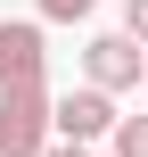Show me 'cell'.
Here are the masks:
<instances>
[{"mask_svg":"<svg viewBox=\"0 0 148 157\" xmlns=\"http://www.w3.org/2000/svg\"><path fill=\"white\" fill-rule=\"evenodd\" d=\"M49 141H58L49 83H0V157H41Z\"/></svg>","mask_w":148,"mask_h":157,"instance_id":"obj_1","label":"cell"},{"mask_svg":"<svg viewBox=\"0 0 148 157\" xmlns=\"http://www.w3.org/2000/svg\"><path fill=\"white\" fill-rule=\"evenodd\" d=\"M82 75H91L99 91H132V83H148V50L132 33H99V41L82 50Z\"/></svg>","mask_w":148,"mask_h":157,"instance_id":"obj_2","label":"cell"},{"mask_svg":"<svg viewBox=\"0 0 148 157\" xmlns=\"http://www.w3.org/2000/svg\"><path fill=\"white\" fill-rule=\"evenodd\" d=\"M41 75H49L41 17H0V83H41Z\"/></svg>","mask_w":148,"mask_h":157,"instance_id":"obj_3","label":"cell"},{"mask_svg":"<svg viewBox=\"0 0 148 157\" xmlns=\"http://www.w3.org/2000/svg\"><path fill=\"white\" fill-rule=\"evenodd\" d=\"M124 116H115V91H99V83H82V91H66L58 99V141H107Z\"/></svg>","mask_w":148,"mask_h":157,"instance_id":"obj_4","label":"cell"},{"mask_svg":"<svg viewBox=\"0 0 148 157\" xmlns=\"http://www.w3.org/2000/svg\"><path fill=\"white\" fill-rule=\"evenodd\" d=\"M107 141H115V157H148V116H124Z\"/></svg>","mask_w":148,"mask_h":157,"instance_id":"obj_5","label":"cell"},{"mask_svg":"<svg viewBox=\"0 0 148 157\" xmlns=\"http://www.w3.org/2000/svg\"><path fill=\"white\" fill-rule=\"evenodd\" d=\"M91 8H99V0H41V17H49V25H82Z\"/></svg>","mask_w":148,"mask_h":157,"instance_id":"obj_6","label":"cell"},{"mask_svg":"<svg viewBox=\"0 0 148 157\" xmlns=\"http://www.w3.org/2000/svg\"><path fill=\"white\" fill-rule=\"evenodd\" d=\"M124 33H132V41L148 50V0H124Z\"/></svg>","mask_w":148,"mask_h":157,"instance_id":"obj_7","label":"cell"},{"mask_svg":"<svg viewBox=\"0 0 148 157\" xmlns=\"http://www.w3.org/2000/svg\"><path fill=\"white\" fill-rule=\"evenodd\" d=\"M41 157H91V141H49Z\"/></svg>","mask_w":148,"mask_h":157,"instance_id":"obj_8","label":"cell"}]
</instances>
